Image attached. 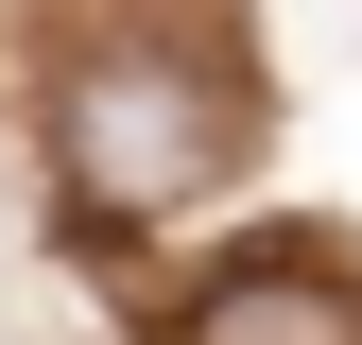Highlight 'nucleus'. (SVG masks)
<instances>
[{"mask_svg": "<svg viewBox=\"0 0 362 345\" xmlns=\"http://www.w3.org/2000/svg\"><path fill=\"white\" fill-rule=\"evenodd\" d=\"M224 156H242V104L190 52H104L69 86V190L86 207H190Z\"/></svg>", "mask_w": 362, "mask_h": 345, "instance_id": "obj_1", "label": "nucleus"}, {"mask_svg": "<svg viewBox=\"0 0 362 345\" xmlns=\"http://www.w3.org/2000/svg\"><path fill=\"white\" fill-rule=\"evenodd\" d=\"M190 345H362V311L328 276H293V259H242V276L190 293Z\"/></svg>", "mask_w": 362, "mask_h": 345, "instance_id": "obj_2", "label": "nucleus"}]
</instances>
